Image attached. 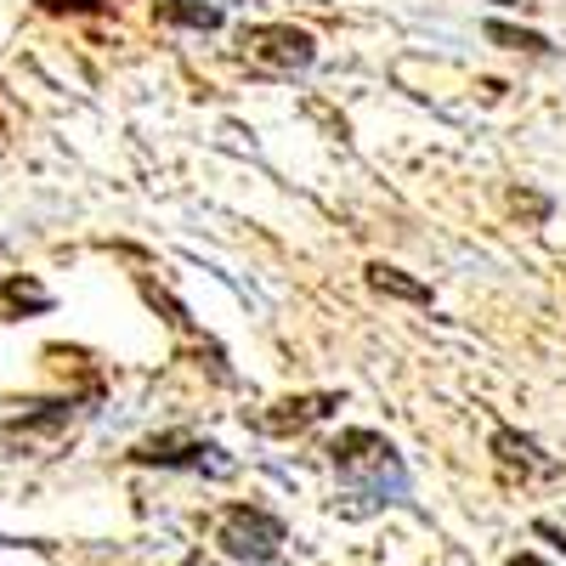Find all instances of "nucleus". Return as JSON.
Returning a JSON list of instances; mask_svg holds the SVG:
<instances>
[{
    "label": "nucleus",
    "mask_w": 566,
    "mask_h": 566,
    "mask_svg": "<svg viewBox=\"0 0 566 566\" xmlns=\"http://www.w3.org/2000/svg\"><path fill=\"white\" fill-rule=\"evenodd\" d=\"M328 459H335L340 482L368 504H386V499L408 493V470H402L397 448L380 431H340L335 442H328Z\"/></svg>",
    "instance_id": "obj_1"
},
{
    "label": "nucleus",
    "mask_w": 566,
    "mask_h": 566,
    "mask_svg": "<svg viewBox=\"0 0 566 566\" xmlns=\"http://www.w3.org/2000/svg\"><path fill=\"white\" fill-rule=\"evenodd\" d=\"M216 544L232 555V560H250V566H266L277 549H283V522L261 504H232L216 527Z\"/></svg>",
    "instance_id": "obj_2"
},
{
    "label": "nucleus",
    "mask_w": 566,
    "mask_h": 566,
    "mask_svg": "<svg viewBox=\"0 0 566 566\" xmlns=\"http://www.w3.org/2000/svg\"><path fill=\"white\" fill-rule=\"evenodd\" d=\"M244 57L266 74H306L317 63V40L295 23H255L244 29Z\"/></svg>",
    "instance_id": "obj_3"
},
{
    "label": "nucleus",
    "mask_w": 566,
    "mask_h": 566,
    "mask_svg": "<svg viewBox=\"0 0 566 566\" xmlns=\"http://www.w3.org/2000/svg\"><path fill=\"white\" fill-rule=\"evenodd\" d=\"M130 459H136V464H159V470H205V476H232L227 448L199 442V437H154V442H136Z\"/></svg>",
    "instance_id": "obj_4"
},
{
    "label": "nucleus",
    "mask_w": 566,
    "mask_h": 566,
    "mask_svg": "<svg viewBox=\"0 0 566 566\" xmlns=\"http://www.w3.org/2000/svg\"><path fill=\"white\" fill-rule=\"evenodd\" d=\"M335 408H340V391H306V397H283V402H272L266 413H255V431H266V437H295V431H306V424L328 419Z\"/></svg>",
    "instance_id": "obj_5"
},
{
    "label": "nucleus",
    "mask_w": 566,
    "mask_h": 566,
    "mask_svg": "<svg viewBox=\"0 0 566 566\" xmlns=\"http://www.w3.org/2000/svg\"><path fill=\"white\" fill-rule=\"evenodd\" d=\"M493 453H499V464H510V470H522V476H560V459H549L533 437H522L515 424H499L493 431Z\"/></svg>",
    "instance_id": "obj_6"
},
{
    "label": "nucleus",
    "mask_w": 566,
    "mask_h": 566,
    "mask_svg": "<svg viewBox=\"0 0 566 566\" xmlns=\"http://www.w3.org/2000/svg\"><path fill=\"white\" fill-rule=\"evenodd\" d=\"M363 272H368V290H374V295H391V301H408V306H431V301H437V295H431V283H419V277H408L402 266H386V261H368Z\"/></svg>",
    "instance_id": "obj_7"
},
{
    "label": "nucleus",
    "mask_w": 566,
    "mask_h": 566,
    "mask_svg": "<svg viewBox=\"0 0 566 566\" xmlns=\"http://www.w3.org/2000/svg\"><path fill=\"white\" fill-rule=\"evenodd\" d=\"M154 18L170 29H199V34H216L227 23V12L210 7V0H154Z\"/></svg>",
    "instance_id": "obj_8"
},
{
    "label": "nucleus",
    "mask_w": 566,
    "mask_h": 566,
    "mask_svg": "<svg viewBox=\"0 0 566 566\" xmlns=\"http://www.w3.org/2000/svg\"><path fill=\"white\" fill-rule=\"evenodd\" d=\"M493 45H510V52H533V57H549L555 52V45L538 34V29H522V23H504V18H493L488 29H482Z\"/></svg>",
    "instance_id": "obj_9"
},
{
    "label": "nucleus",
    "mask_w": 566,
    "mask_h": 566,
    "mask_svg": "<svg viewBox=\"0 0 566 566\" xmlns=\"http://www.w3.org/2000/svg\"><path fill=\"white\" fill-rule=\"evenodd\" d=\"M0 295H7V306H29V312H45V306H52V295H45L40 283H29V277H12Z\"/></svg>",
    "instance_id": "obj_10"
},
{
    "label": "nucleus",
    "mask_w": 566,
    "mask_h": 566,
    "mask_svg": "<svg viewBox=\"0 0 566 566\" xmlns=\"http://www.w3.org/2000/svg\"><path fill=\"white\" fill-rule=\"evenodd\" d=\"M510 210H515V216H533V221H549L555 205H549L544 193H533V187H510Z\"/></svg>",
    "instance_id": "obj_11"
},
{
    "label": "nucleus",
    "mask_w": 566,
    "mask_h": 566,
    "mask_svg": "<svg viewBox=\"0 0 566 566\" xmlns=\"http://www.w3.org/2000/svg\"><path fill=\"white\" fill-rule=\"evenodd\" d=\"M45 12H103L108 0H40Z\"/></svg>",
    "instance_id": "obj_12"
},
{
    "label": "nucleus",
    "mask_w": 566,
    "mask_h": 566,
    "mask_svg": "<svg viewBox=\"0 0 566 566\" xmlns=\"http://www.w3.org/2000/svg\"><path fill=\"white\" fill-rule=\"evenodd\" d=\"M538 538H549V544H555V549H566V533H560V527H555V522H538Z\"/></svg>",
    "instance_id": "obj_13"
},
{
    "label": "nucleus",
    "mask_w": 566,
    "mask_h": 566,
    "mask_svg": "<svg viewBox=\"0 0 566 566\" xmlns=\"http://www.w3.org/2000/svg\"><path fill=\"white\" fill-rule=\"evenodd\" d=\"M181 566H216V560H210V555H205V549H193V555H187V560H181Z\"/></svg>",
    "instance_id": "obj_14"
},
{
    "label": "nucleus",
    "mask_w": 566,
    "mask_h": 566,
    "mask_svg": "<svg viewBox=\"0 0 566 566\" xmlns=\"http://www.w3.org/2000/svg\"><path fill=\"white\" fill-rule=\"evenodd\" d=\"M510 566H544V560H538V555H515Z\"/></svg>",
    "instance_id": "obj_15"
},
{
    "label": "nucleus",
    "mask_w": 566,
    "mask_h": 566,
    "mask_svg": "<svg viewBox=\"0 0 566 566\" xmlns=\"http://www.w3.org/2000/svg\"><path fill=\"white\" fill-rule=\"evenodd\" d=\"M493 7H522V12H527V7H533V0H493Z\"/></svg>",
    "instance_id": "obj_16"
},
{
    "label": "nucleus",
    "mask_w": 566,
    "mask_h": 566,
    "mask_svg": "<svg viewBox=\"0 0 566 566\" xmlns=\"http://www.w3.org/2000/svg\"><path fill=\"white\" fill-rule=\"evenodd\" d=\"M0 130H7V114H0Z\"/></svg>",
    "instance_id": "obj_17"
}]
</instances>
